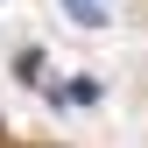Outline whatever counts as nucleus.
<instances>
[{
    "mask_svg": "<svg viewBox=\"0 0 148 148\" xmlns=\"http://www.w3.org/2000/svg\"><path fill=\"white\" fill-rule=\"evenodd\" d=\"M71 7V21H85V28H106V0H64Z\"/></svg>",
    "mask_w": 148,
    "mask_h": 148,
    "instance_id": "f257e3e1",
    "label": "nucleus"
},
{
    "mask_svg": "<svg viewBox=\"0 0 148 148\" xmlns=\"http://www.w3.org/2000/svg\"><path fill=\"white\" fill-rule=\"evenodd\" d=\"M92 106V99H99V85H92V78H71V85H57V106Z\"/></svg>",
    "mask_w": 148,
    "mask_h": 148,
    "instance_id": "f03ea898",
    "label": "nucleus"
}]
</instances>
